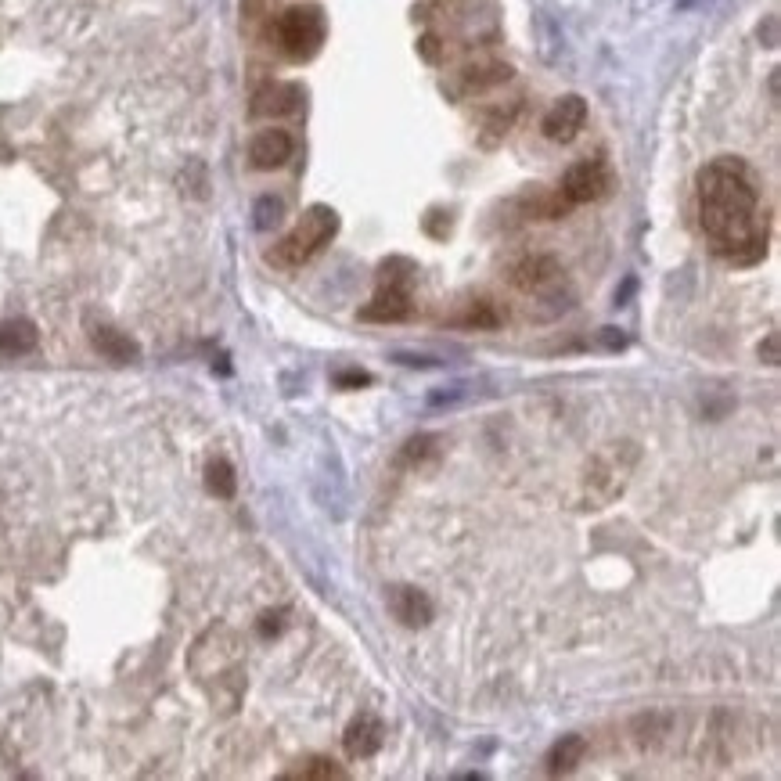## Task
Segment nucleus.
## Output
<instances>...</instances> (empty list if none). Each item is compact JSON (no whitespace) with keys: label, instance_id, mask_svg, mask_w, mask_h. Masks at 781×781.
<instances>
[{"label":"nucleus","instance_id":"nucleus-1","mask_svg":"<svg viewBox=\"0 0 781 781\" xmlns=\"http://www.w3.org/2000/svg\"><path fill=\"white\" fill-rule=\"evenodd\" d=\"M699 224L713 252L731 267H753L767 256V220L760 191L742 159H713L699 173Z\"/></svg>","mask_w":781,"mask_h":781},{"label":"nucleus","instance_id":"nucleus-2","mask_svg":"<svg viewBox=\"0 0 781 781\" xmlns=\"http://www.w3.org/2000/svg\"><path fill=\"white\" fill-rule=\"evenodd\" d=\"M335 231H339V213H335L332 206H310L303 213V220L270 249L267 260L274 263V267H285V270L303 267V263H310L324 245L332 242Z\"/></svg>","mask_w":781,"mask_h":781},{"label":"nucleus","instance_id":"nucleus-3","mask_svg":"<svg viewBox=\"0 0 781 781\" xmlns=\"http://www.w3.org/2000/svg\"><path fill=\"white\" fill-rule=\"evenodd\" d=\"M634 465H638V447L634 443H612L609 450H602L591 461V472L584 479L591 508H605V504L616 501L627 490V479L634 472Z\"/></svg>","mask_w":781,"mask_h":781},{"label":"nucleus","instance_id":"nucleus-4","mask_svg":"<svg viewBox=\"0 0 781 781\" xmlns=\"http://www.w3.org/2000/svg\"><path fill=\"white\" fill-rule=\"evenodd\" d=\"M324 33H328V22H324V11L314 4H303V8H288L274 26L278 36V47L292 58V62H306L314 58L324 44Z\"/></svg>","mask_w":781,"mask_h":781},{"label":"nucleus","instance_id":"nucleus-5","mask_svg":"<svg viewBox=\"0 0 781 781\" xmlns=\"http://www.w3.org/2000/svg\"><path fill=\"white\" fill-rule=\"evenodd\" d=\"M612 188V173L605 162L598 159H584V162H576V166H569L566 177H562V198H566L569 206H584V202H598V198H605Z\"/></svg>","mask_w":781,"mask_h":781},{"label":"nucleus","instance_id":"nucleus-6","mask_svg":"<svg viewBox=\"0 0 781 781\" xmlns=\"http://www.w3.org/2000/svg\"><path fill=\"white\" fill-rule=\"evenodd\" d=\"M411 288L414 285H400V281H378V292L360 317L364 321H382V324H393V321H407L411 317Z\"/></svg>","mask_w":781,"mask_h":781},{"label":"nucleus","instance_id":"nucleus-7","mask_svg":"<svg viewBox=\"0 0 781 781\" xmlns=\"http://www.w3.org/2000/svg\"><path fill=\"white\" fill-rule=\"evenodd\" d=\"M584 123H587V101L569 94V98H562L555 108H551L540 126H544V137H548V141L569 144L580 130H584Z\"/></svg>","mask_w":781,"mask_h":781},{"label":"nucleus","instance_id":"nucleus-8","mask_svg":"<svg viewBox=\"0 0 781 781\" xmlns=\"http://www.w3.org/2000/svg\"><path fill=\"white\" fill-rule=\"evenodd\" d=\"M292 134L288 130H278V126H270V130H260V134L252 137L249 144V159L256 170H278L292 159Z\"/></svg>","mask_w":781,"mask_h":781},{"label":"nucleus","instance_id":"nucleus-9","mask_svg":"<svg viewBox=\"0 0 781 781\" xmlns=\"http://www.w3.org/2000/svg\"><path fill=\"white\" fill-rule=\"evenodd\" d=\"M562 267L555 256H526L512 267V285L519 292H548L551 285H558Z\"/></svg>","mask_w":781,"mask_h":781},{"label":"nucleus","instance_id":"nucleus-10","mask_svg":"<svg viewBox=\"0 0 781 781\" xmlns=\"http://www.w3.org/2000/svg\"><path fill=\"white\" fill-rule=\"evenodd\" d=\"M382 742H386V728L371 713H360L350 728H346V735H342V746H346L350 760H368V756H375L382 749Z\"/></svg>","mask_w":781,"mask_h":781},{"label":"nucleus","instance_id":"nucleus-11","mask_svg":"<svg viewBox=\"0 0 781 781\" xmlns=\"http://www.w3.org/2000/svg\"><path fill=\"white\" fill-rule=\"evenodd\" d=\"M299 87L292 83H267L263 90H256V98H252V116L256 119H278V116H292L299 112Z\"/></svg>","mask_w":781,"mask_h":781},{"label":"nucleus","instance_id":"nucleus-12","mask_svg":"<svg viewBox=\"0 0 781 781\" xmlns=\"http://www.w3.org/2000/svg\"><path fill=\"white\" fill-rule=\"evenodd\" d=\"M389 609H393V616L404 627H425L432 620V602L422 591H414V587H396L389 594Z\"/></svg>","mask_w":781,"mask_h":781},{"label":"nucleus","instance_id":"nucleus-13","mask_svg":"<svg viewBox=\"0 0 781 781\" xmlns=\"http://www.w3.org/2000/svg\"><path fill=\"white\" fill-rule=\"evenodd\" d=\"M584 753H587V742H584V735H562L551 746V753H548V774H569L573 771L580 760H584Z\"/></svg>","mask_w":781,"mask_h":781},{"label":"nucleus","instance_id":"nucleus-14","mask_svg":"<svg viewBox=\"0 0 781 781\" xmlns=\"http://www.w3.org/2000/svg\"><path fill=\"white\" fill-rule=\"evenodd\" d=\"M36 346V328L22 317L15 321H4L0 324V353H8V357H22Z\"/></svg>","mask_w":781,"mask_h":781},{"label":"nucleus","instance_id":"nucleus-15","mask_svg":"<svg viewBox=\"0 0 781 781\" xmlns=\"http://www.w3.org/2000/svg\"><path fill=\"white\" fill-rule=\"evenodd\" d=\"M461 80H465L468 90L497 87V83L512 80V65H504V62H476V65H468Z\"/></svg>","mask_w":781,"mask_h":781},{"label":"nucleus","instance_id":"nucleus-16","mask_svg":"<svg viewBox=\"0 0 781 781\" xmlns=\"http://www.w3.org/2000/svg\"><path fill=\"white\" fill-rule=\"evenodd\" d=\"M94 346L105 353L108 360H134L137 342L130 335L116 332V328H94Z\"/></svg>","mask_w":781,"mask_h":781},{"label":"nucleus","instance_id":"nucleus-17","mask_svg":"<svg viewBox=\"0 0 781 781\" xmlns=\"http://www.w3.org/2000/svg\"><path fill=\"white\" fill-rule=\"evenodd\" d=\"M206 486H209V494L220 497V501H231L234 490H238V479H234V468L231 461L224 458H213L206 465Z\"/></svg>","mask_w":781,"mask_h":781},{"label":"nucleus","instance_id":"nucleus-18","mask_svg":"<svg viewBox=\"0 0 781 781\" xmlns=\"http://www.w3.org/2000/svg\"><path fill=\"white\" fill-rule=\"evenodd\" d=\"M458 324H465V328H497V324H501V314L494 310V303L476 299V303H468V310L458 317Z\"/></svg>","mask_w":781,"mask_h":781},{"label":"nucleus","instance_id":"nucleus-19","mask_svg":"<svg viewBox=\"0 0 781 781\" xmlns=\"http://www.w3.org/2000/svg\"><path fill=\"white\" fill-rule=\"evenodd\" d=\"M252 224L260 227V231H274V227L281 224V216H285V206H281V198L274 195H263L260 202H256V209H252Z\"/></svg>","mask_w":781,"mask_h":781},{"label":"nucleus","instance_id":"nucleus-20","mask_svg":"<svg viewBox=\"0 0 781 781\" xmlns=\"http://www.w3.org/2000/svg\"><path fill=\"white\" fill-rule=\"evenodd\" d=\"M288 778H317V781H328V778H346V771H342V767H335L332 760H310V764L299 767V771H292Z\"/></svg>","mask_w":781,"mask_h":781},{"label":"nucleus","instance_id":"nucleus-21","mask_svg":"<svg viewBox=\"0 0 781 781\" xmlns=\"http://www.w3.org/2000/svg\"><path fill=\"white\" fill-rule=\"evenodd\" d=\"M368 382H371L368 371H339V375H335V386L339 389H360V386H368Z\"/></svg>","mask_w":781,"mask_h":781},{"label":"nucleus","instance_id":"nucleus-22","mask_svg":"<svg viewBox=\"0 0 781 781\" xmlns=\"http://www.w3.org/2000/svg\"><path fill=\"white\" fill-rule=\"evenodd\" d=\"M278 630H281V616H278V612H267V616H263V623H260V634H263V638H270V634H278Z\"/></svg>","mask_w":781,"mask_h":781},{"label":"nucleus","instance_id":"nucleus-23","mask_svg":"<svg viewBox=\"0 0 781 781\" xmlns=\"http://www.w3.org/2000/svg\"><path fill=\"white\" fill-rule=\"evenodd\" d=\"M418 47H422V54L429 58V62H440V40H436V36H425Z\"/></svg>","mask_w":781,"mask_h":781},{"label":"nucleus","instance_id":"nucleus-24","mask_svg":"<svg viewBox=\"0 0 781 781\" xmlns=\"http://www.w3.org/2000/svg\"><path fill=\"white\" fill-rule=\"evenodd\" d=\"M602 342H605V346H609V350H623V346H627V339H623V335L616 332V328H605Z\"/></svg>","mask_w":781,"mask_h":781}]
</instances>
